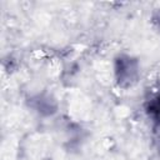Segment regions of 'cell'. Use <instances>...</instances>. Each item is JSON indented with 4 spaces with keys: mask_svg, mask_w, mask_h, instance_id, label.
Masks as SVG:
<instances>
[{
    "mask_svg": "<svg viewBox=\"0 0 160 160\" xmlns=\"http://www.w3.org/2000/svg\"><path fill=\"white\" fill-rule=\"evenodd\" d=\"M114 72L118 85L122 89H128L132 86L140 76L139 60L130 55L120 54L115 59Z\"/></svg>",
    "mask_w": 160,
    "mask_h": 160,
    "instance_id": "6da1fadb",
    "label": "cell"
},
{
    "mask_svg": "<svg viewBox=\"0 0 160 160\" xmlns=\"http://www.w3.org/2000/svg\"><path fill=\"white\" fill-rule=\"evenodd\" d=\"M145 112L152 124L160 126V94L154 95L146 101Z\"/></svg>",
    "mask_w": 160,
    "mask_h": 160,
    "instance_id": "7a4b0ae2",
    "label": "cell"
},
{
    "mask_svg": "<svg viewBox=\"0 0 160 160\" xmlns=\"http://www.w3.org/2000/svg\"><path fill=\"white\" fill-rule=\"evenodd\" d=\"M152 21H154V24H156V26L160 29V11H156V12L154 14Z\"/></svg>",
    "mask_w": 160,
    "mask_h": 160,
    "instance_id": "3957f363",
    "label": "cell"
},
{
    "mask_svg": "<svg viewBox=\"0 0 160 160\" xmlns=\"http://www.w3.org/2000/svg\"><path fill=\"white\" fill-rule=\"evenodd\" d=\"M159 152H160V139H159Z\"/></svg>",
    "mask_w": 160,
    "mask_h": 160,
    "instance_id": "277c9868",
    "label": "cell"
}]
</instances>
